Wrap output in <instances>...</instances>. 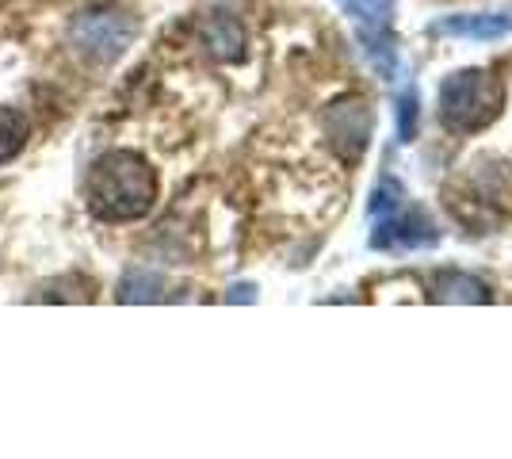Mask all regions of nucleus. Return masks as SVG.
Masks as SVG:
<instances>
[{"label": "nucleus", "instance_id": "1", "mask_svg": "<svg viewBox=\"0 0 512 459\" xmlns=\"http://www.w3.org/2000/svg\"><path fill=\"white\" fill-rule=\"evenodd\" d=\"M85 199L100 222L146 219L157 203V169L138 150H107L88 169Z\"/></svg>", "mask_w": 512, "mask_h": 459}, {"label": "nucleus", "instance_id": "2", "mask_svg": "<svg viewBox=\"0 0 512 459\" xmlns=\"http://www.w3.org/2000/svg\"><path fill=\"white\" fill-rule=\"evenodd\" d=\"M440 123L455 134H482L505 115V81L490 69H455L436 88Z\"/></svg>", "mask_w": 512, "mask_h": 459}, {"label": "nucleus", "instance_id": "3", "mask_svg": "<svg viewBox=\"0 0 512 459\" xmlns=\"http://www.w3.org/2000/svg\"><path fill=\"white\" fill-rule=\"evenodd\" d=\"M341 12L352 20V31L360 39L367 62L379 69V77L394 81L398 73V39H394V0H337Z\"/></svg>", "mask_w": 512, "mask_h": 459}, {"label": "nucleus", "instance_id": "4", "mask_svg": "<svg viewBox=\"0 0 512 459\" xmlns=\"http://www.w3.org/2000/svg\"><path fill=\"white\" fill-rule=\"evenodd\" d=\"M134 35H138V23L123 12H107V8L85 12L69 23V43L92 66H107V62L123 58V50L134 43Z\"/></svg>", "mask_w": 512, "mask_h": 459}, {"label": "nucleus", "instance_id": "5", "mask_svg": "<svg viewBox=\"0 0 512 459\" xmlns=\"http://www.w3.org/2000/svg\"><path fill=\"white\" fill-rule=\"evenodd\" d=\"M440 245V226L428 219L425 207H394L390 215L375 219L371 230V249H383V253H409V249H432Z\"/></svg>", "mask_w": 512, "mask_h": 459}, {"label": "nucleus", "instance_id": "6", "mask_svg": "<svg viewBox=\"0 0 512 459\" xmlns=\"http://www.w3.org/2000/svg\"><path fill=\"white\" fill-rule=\"evenodd\" d=\"M432 35L444 39H474V43H493L512 35V12H455L428 23Z\"/></svg>", "mask_w": 512, "mask_h": 459}, {"label": "nucleus", "instance_id": "7", "mask_svg": "<svg viewBox=\"0 0 512 459\" xmlns=\"http://www.w3.org/2000/svg\"><path fill=\"white\" fill-rule=\"evenodd\" d=\"M199 39L207 46V54L218 62H241L245 58V27L230 12H214L199 27Z\"/></svg>", "mask_w": 512, "mask_h": 459}, {"label": "nucleus", "instance_id": "8", "mask_svg": "<svg viewBox=\"0 0 512 459\" xmlns=\"http://www.w3.org/2000/svg\"><path fill=\"white\" fill-rule=\"evenodd\" d=\"M432 299L459 306H486L493 303V291L478 276H470V272L440 268V272H432Z\"/></svg>", "mask_w": 512, "mask_h": 459}, {"label": "nucleus", "instance_id": "9", "mask_svg": "<svg viewBox=\"0 0 512 459\" xmlns=\"http://www.w3.org/2000/svg\"><path fill=\"white\" fill-rule=\"evenodd\" d=\"M165 299V276L150 268H130L119 280V303H161Z\"/></svg>", "mask_w": 512, "mask_h": 459}, {"label": "nucleus", "instance_id": "10", "mask_svg": "<svg viewBox=\"0 0 512 459\" xmlns=\"http://www.w3.org/2000/svg\"><path fill=\"white\" fill-rule=\"evenodd\" d=\"M31 138V123L20 108H0V165L16 161Z\"/></svg>", "mask_w": 512, "mask_h": 459}, {"label": "nucleus", "instance_id": "11", "mask_svg": "<svg viewBox=\"0 0 512 459\" xmlns=\"http://www.w3.org/2000/svg\"><path fill=\"white\" fill-rule=\"evenodd\" d=\"M402 203H406V188L386 173L383 180L375 184V192H371V215H375V219H379V215H390V211L402 207Z\"/></svg>", "mask_w": 512, "mask_h": 459}, {"label": "nucleus", "instance_id": "12", "mask_svg": "<svg viewBox=\"0 0 512 459\" xmlns=\"http://www.w3.org/2000/svg\"><path fill=\"white\" fill-rule=\"evenodd\" d=\"M417 138V88L409 85L398 100V142H413Z\"/></svg>", "mask_w": 512, "mask_h": 459}]
</instances>
